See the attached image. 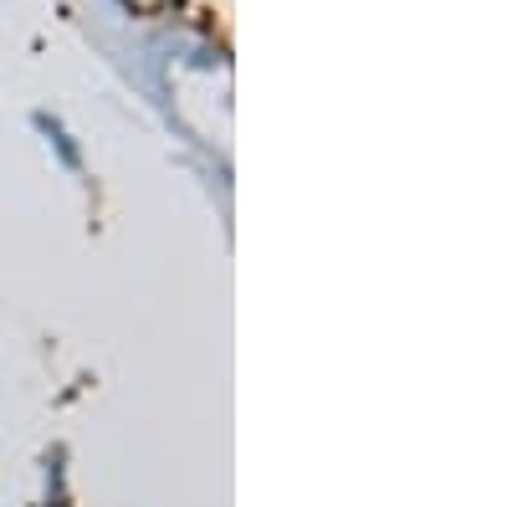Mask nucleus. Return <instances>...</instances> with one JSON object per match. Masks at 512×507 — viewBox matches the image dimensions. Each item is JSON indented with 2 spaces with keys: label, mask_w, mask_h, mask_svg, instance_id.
<instances>
[]
</instances>
